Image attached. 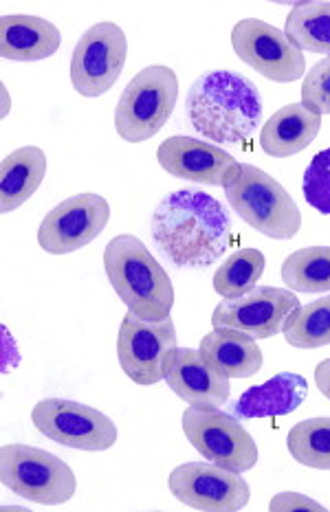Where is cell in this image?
I'll return each mask as SVG.
<instances>
[{
    "mask_svg": "<svg viewBox=\"0 0 330 512\" xmlns=\"http://www.w3.org/2000/svg\"><path fill=\"white\" fill-rule=\"evenodd\" d=\"M161 168L183 181L227 187L240 172V163L223 148L192 137H170L157 150Z\"/></svg>",
    "mask_w": 330,
    "mask_h": 512,
    "instance_id": "obj_15",
    "label": "cell"
},
{
    "mask_svg": "<svg viewBox=\"0 0 330 512\" xmlns=\"http://www.w3.org/2000/svg\"><path fill=\"white\" fill-rule=\"evenodd\" d=\"M302 106L317 115H330V58L308 71L302 84Z\"/></svg>",
    "mask_w": 330,
    "mask_h": 512,
    "instance_id": "obj_28",
    "label": "cell"
},
{
    "mask_svg": "<svg viewBox=\"0 0 330 512\" xmlns=\"http://www.w3.org/2000/svg\"><path fill=\"white\" fill-rule=\"evenodd\" d=\"M185 113L207 141L238 146L258 130L262 97L249 77L218 69L203 73L185 99Z\"/></svg>",
    "mask_w": 330,
    "mask_h": 512,
    "instance_id": "obj_2",
    "label": "cell"
},
{
    "mask_svg": "<svg viewBox=\"0 0 330 512\" xmlns=\"http://www.w3.org/2000/svg\"><path fill=\"white\" fill-rule=\"evenodd\" d=\"M183 433L207 462L220 469L238 475L256 469V440L234 414H225L220 409L187 407L183 411Z\"/></svg>",
    "mask_w": 330,
    "mask_h": 512,
    "instance_id": "obj_7",
    "label": "cell"
},
{
    "mask_svg": "<svg viewBox=\"0 0 330 512\" xmlns=\"http://www.w3.org/2000/svg\"><path fill=\"white\" fill-rule=\"evenodd\" d=\"M150 236L176 269H207L234 240L229 209L201 189H179L161 198Z\"/></svg>",
    "mask_w": 330,
    "mask_h": 512,
    "instance_id": "obj_1",
    "label": "cell"
},
{
    "mask_svg": "<svg viewBox=\"0 0 330 512\" xmlns=\"http://www.w3.org/2000/svg\"><path fill=\"white\" fill-rule=\"evenodd\" d=\"M302 192L306 203L330 216V148L319 150L304 172Z\"/></svg>",
    "mask_w": 330,
    "mask_h": 512,
    "instance_id": "obj_27",
    "label": "cell"
},
{
    "mask_svg": "<svg viewBox=\"0 0 330 512\" xmlns=\"http://www.w3.org/2000/svg\"><path fill=\"white\" fill-rule=\"evenodd\" d=\"M284 36L295 49L330 58V3H297L284 25Z\"/></svg>",
    "mask_w": 330,
    "mask_h": 512,
    "instance_id": "obj_22",
    "label": "cell"
},
{
    "mask_svg": "<svg viewBox=\"0 0 330 512\" xmlns=\"http://www.w3.org/2000/svg\"><path fill=\"white\" fill-rule=\"evenodd\" d=\"M3 99H5V102H3V106H5V110H3V117H7V110H9V95H7V88L3 86Z\"/></svg>",
    "mask_w": 330,
    "mask_h": 512,
    "instance_id": "obj_31",
    "label": "cell"
},
{
    "mask_svg": "<svg viewBox=\"0 0 330 512\" xmlns=\"http://www.w3.org/2000/svg\"><path fill=\"white\" fill-rule=\"evenodd\" d=\"M198 352L218 374L227 378H249L262 367V350L256 339L231 328H214L203 337Z\"/></svg>",
    "mask_w": 330,
    "mask_h": 512,
    "instance_id": "obj_20",
    "label": "cell"
},
{
    "mask_svg": "<svg viewBox=\"0 0 330 512\" xmlns=\"http://www.w3.org/2000/svg\"><path fill=\"white\" fill-rule=\"evenodd\" d=\"M291 458L308 469L330 471V418L297 422L286 440Z\"/></svg>",
    "mask_w": 330,
    "mask_h": 512,
    "instance_id": "obj_25",
    "label": "cell"
},
{
    "mask_svg": "<svg viewBox=\"0 0 330 512\" xmlns=\"http://www.w3.org/2000/svg\"><path fill=\"white\" fill-rule=\"evenodd\" d=\"M315 385L330 400V359L322 361L315 367Z\"/></svg>",
    "mask_w": 330,
    "mask_h": 512,
    "instance_id": "obj_30",
    "label": "cell"
},
{
    "mask_svg": "<svg viewBox=\"0 0 330 512\" xmlns=\"http://www.w3.org/2000/svg\"><path fill=\"white\" fill-rule=\"evenodd\" d=\"M300 306L293 291L256 286L245 295L223 299L212 313V328H231L251 339H271L284 330L286 319Z\"/></svg>",
    "mask_w": 330,
    "mask_h": 512,
    "instance_id": "obj_11",
    "label": "cell"
},
{
    "mask_svg": "<svg viewBox=\"0 0 330 512\" xmlns=\"http://www.w3.org/2000/svg\"><path fill=\"white\" fill-rule=\"evenodd\" d=\"M282 332L286 343L297 350H317L330 345V295L293 310Z\"/></svg>",
    "mask_w": 330,
    "mask_h": 512,
    "instance_id": "obj_24",
    "label": "cell"
},
{
    "mask_svg": "<svg viewBox=\"0 0 330 512\" xmlns=\"http://www.w3.org/2000/svg\"><path fill=\"white\" fill-rule=\"evenodd\" d=\"M128 55L126 33L115 22H97L77 42L71 58V84L88 99L115 86Z\"/></svg>",
    "mask_w": 330,
    "mask_h": 512,
    "instance_id": "obj_9",
    "label": "cell"
},
{
    "mask_svg": "<svg viewBox=\"0 0 330 512\" xmlns=\"http://www.w3.org/2000/svg\"><path fill=\"white\" fill-rule=\"evenodd\" d=\"M174 348L176 328L172 317L148 321L128 310L117 335V359L132 383L157 385L163 381L165 356Z\"/></svg>",
    "mask_w": 330,
    "mask_h": 512,
    "instance_id": "obj_12",
    "label": "cell"
},
{
    "mask_svg": "<svg viewBox=\"0 0 330 512\" xmlns=\"http://www.w3.org/2000/svg\"><path fill=\"white\" fill-rule=\"evenodd\" d=\"M110 220V205L99 194H75L55 205L38 229V244L51 255L84 249Z\"/></svg>",
    "mask_w": 330,
    "mask_h": 512,
    "instance_id": "obj_14",
    "label": "cell"
},
{
    "mask_svg": "<svg viewBox=\"0 0 330 512\" xmlns=\"http://www.w3.org/2000/svg\"><path fill=\"white\" fill-rule=\"evenodd\" d=\"M179 99V77L163 64H152L128 82L115 108V130L128 143L152 139L168 124Z\"/></svg>",
    "mask_w": 330,
    "mask_h": 512,
    "instance_id": "obj_5",
    "label": "cell"
},
{
    "mask_svg": "<svg viewBox=\"0 0 330 512\" xmlns=\"http://www.w3.org/2000/svg\"><path fill=\"white\" fill-rule=\"evenodd\" d=\"M231 47L249 69L271 82L291 84L306 69L304 53L286 40L284 31L258 18H245L231 29Z\"/></svg>",
    "mask_w": 330,
    "mask_h": 512,
    "instance_id": "obj_10",
    "label": "cell"
},
{
    "mask_svg": "<svg viewBox=\"0 0 330 512\" xmlns=\"http://www.w3.org/2000/svg\"><path fill=\"white\" fill-rule=\"evenodd\" d=\"M170 493L192 510L238 512L251 499V488L238 473L212 462H187L170 473Z\"/></svg>",
    "mask_w": 330,
    "mask_h": 512,
    "instance_id": "obj_13",
    "label": "cell"
},
{
    "mask_svg": "<svg viewBox=\"0 0 330 512\" xmlns=\"http://www.w3.org/2000/svg\"><path fill=\"white\" fill-rule=\"evenodd\" d=\"M104 269L130 313L148 321L168 319L174 306L170 275L137 236H117L106 244Z\"/></svg>",
    "mask_w": 330,
    "mask_h": 512,
    "instance_id": "obj_3",
    "label": "cell"
},
{
    "mask_svg": "<svg viewBox=\"0 0 330 512\" xmlns=\"http://www.w3.org/2000/svg\"><path fill=\"white\" fill-rule=\"evenodd\" d=\"M308 385L304 376L282 372L269 378L264 385L249 387L234 405L231 414L236 418H278L289 416L295 409H300L306 400Z\"/></svg>",
    "mask_w": 330,
    "mask_h": 512,
    "instance_id": "obj_19",
    "label": "cell"
},
{
    "mask_svg": "<svg viewBox=\"0 0 330 512\" xmlns=\"http://www.w3.org/2000/svg\"><path fill=\"white\" fill-rule=\"evenodd\" d=\"M322 115L302 104H289L269 117L260 130V148L273 159H286L304 152L317 139Z\"/></svg>",
    "mask_w": 330,
    "mask_h": 512,
    "instance_id": "obj_18",
    "label": "cell"
},
{
    "mask_svg": "<svg viewBox=\"0 0 330 512\" xmlns=\"http://www.w3.org/2000/svg\"><path fill=\"white\" fill-rule=\"evenodd\" d=\"M225 196L231 209L262 236L291 240L302 229L300 207L291 194L256 165L240 163V172L225 187Z\"/></svg>",
    "mask_w": 330,
    "mask_h": 512,
    "instance_id": "obj_4",
    "label": "cell"
},
{
    "mask_svg": "<svg viewBox=\"0 0 330 512\" xmlns=\"http://www.w3.org/2000/svg\"><path fill=\"white\" fill-rule=\"evenodd\" d=\"M0 480L11 493L40 506H60L75 495V473L53 453L27 444L0 449Z\"/></svg>",
    "mask_w": 330,
    "mask_h": 512,
    "instance_id": "obj_6",
    "label": "cell"
},
{
    "mask_svg": "<svg viewBox=\"0 0 330 512\" xmlns=\"http://www.w3.org/2000/svg\"><path fill=\"white\" fill-rule=\"evenodd\" d=\"M163 381L183 403L198 409H220L231 396L229 378L218 374L201 352L174 348L163 363Z\"/></svg>",
    "mask_w": 330,
    "mask_h": 512,
    "instance_id": "obj_16",
    "label": "cell"
},
{
    "mask_svg": "<svg viewBox=\"0 0 330 512\" xmlns=\"http://www.w3.org/2000/svg\"><path fill=\"white\" fill-rule=\"evenodd\" d=\"M33 427L49 438L75 451L99 453L117 442V427L102 411L64 398H47L31 411Z\"/></svg>",
    "mask_w": 330,
    "mask_h": 512,
    "instance_id": "obj_8",
    "label": "cell"
},
{
    "mask_svg": "<svg viewBox=\"0 0 330 512\" xmlns=\"http://www.w3.org/2000/svg\"><path fill=\"white\" fill-rule=\"evenodd\" d=\"M62 33L53 22L40 16L0 18V55L11 62L47 60L60 49Z\"/></svg>",
    "mask_w": 330,
    "mask_h": 512,
    "instance_id": "obj_17",
    "label": "cell"
},
{
    "mask_svg": "<svg viewBox=\"0 0 330 512\" xmlns=\"http://www.w3.org/2000/svg\"><path fill=\"white\" fill-rule=\"evenodd\" d=\"M282 280L293 293H330V247H306L282 264Z\"/></svg>",
    "mask_w": 330,
    "mask_h": 512,
    "instance_id": "obj_23",
    "label": "cell"
},
{
    "mask_svg": "<svg viewBox=\"0 0 330 512\" xmlns=\"http://www.w3.org/2000/svg\"><path fill=\"white\" fill-rule=\"evenodd\" d=\"M271 512H289V510H315V512H324L326 508L322 504H317L315 499L300 495V493H280L271 499L269 504Z\"/></svg>",
    "mask_w": 330,
    "mask_h": 512,
    "instance_id": "obj_29",
    "label": "cell"
},
{
    "mask_svg": "<svg viewBox=\"0 0 330 512\" xmlns=\"http://www.w3.org/2000/svg\"><path fill=\"white\" fill-rule=\"evenodd\" d=\"M47 174V154L36 146L14 150L0 165V209L16 211L38 192Z\"/></svg>",
    "mask_w": 330,
    "mask_h": 512,
    "instance_id": "obj_21",
    "label": "cell"
},
{
    "mask_svg": "<svg viewBox=\"0 0 330 512\" xmlns=\"http://www.w3.org/2000/svg\"><path fill=\"white\" fill-rule=\"evenodd\" d=\"M264 266H267V258L258 249L231 253L214 275V291L223 299L245 295L258 286Z\"/></svg>",
    "mask_w": 330,
    "mask_h": 512,
    "instance_id": "obj_26",
    "label": "cell"
}]
</instances>
